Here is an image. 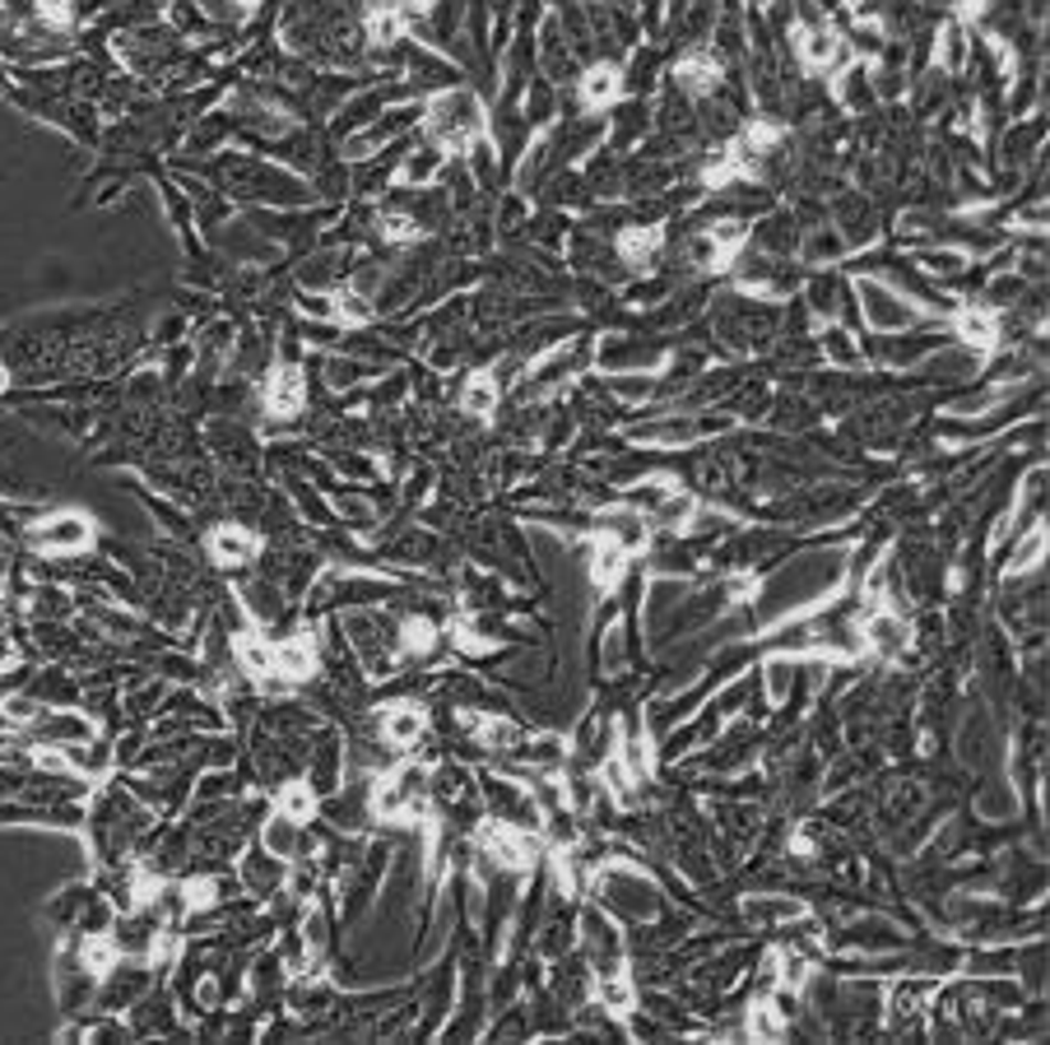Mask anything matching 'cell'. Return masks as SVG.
<instances>
[{"instance_id":"18","label":"cell","mask_w":1050,"mask_h":1045,"mask_svg":"<svg viewBox=\"0 0 1050 1045\" xmlns=\"http://www.w3.org/2000/svg\"><path fill=\"white\" fill-rule=\"evenodd\" d=\"M33 729H38V739L52 748H71V744L94 739V721H88L84 711H42Z\"/></svg>"},{"instance_id":"12","label":"cell","mask_w":1050,"mask_h":1045,"mask_svg":"<svg viewBox=\"0 0 1050 1045\" xmlns=\"http://www.w3.org/2000/svg\"><path fill=\"white\" fill-rule=\"evenodd\" d=\"M307 405V382H303V372L294 363H279L271 376H265V414L271 418H298Z\"/></svg>"},{"instance_id":"10","label":"cell","mask_w":1050,"mask_h":1045,"mask_svg":"<svg viewBox=\"0 0 1050 1045\" xmlns=\"http://www.w3.org/2000/svg\"><path fill=\"white\" fill-rule=\"evenodd\" d=\"M799 916H809V902H799L795 893H749L740 902V920L749 929H786Z\"/></svg>"},{"instance_id":"8","label":"cell","mask_w":1050,"mask_h":1045,"mask_svg":"<svg viewBox=\"0 0 1050 1045\" xmlns=\"http://www.w3.org/2000/svg\"><path fill=\"white\" fill-rule=\"evenodd\" d=\"M915 628L902 618V614H892V609H869L865 618H860V641H865V651H874V655H883V660H902L911 647H915V637H911Z\"/></svg>"},{"instance_id":"38","label":"cell","mask_w":1050,"mask_h":1045,"mask_svg":"<svg viewBox=\"0 0 1050 1045\" xmlns=\"http://www.w3.org/2000/svg\"><path fill=\"white\" fill-rule=\"evenodd\" d=\"M934 61L944 65L948 75H957L967 65V33H963V24H948L944 33H940V47H934Z\"/></svg>"},{"instance_id":"36","label":"cell","mask_w":1050,"mask_h":1045,"mask_svg":"<svg viewBox=\"0 0 1050 1045\" xmlns=\"http://www.w3.org/2000/svg\"><path fill=\"white\" fill-rule=\"evenodd\" d=\"M298 939L307 943L311 958H321L326 943H330V916H326V906H307V910H303V920H298Z\"/></svg>"},{"instance_id":"45","label":"cell","mask_w":1050,"mask_h":1045,"mask_svg":"<svg viewBox=\"0 0 1050 1045\" xmlns=\"http://www.w3.org/2000/svg\"><path fill=\"white\" fill-rule=\"evenodd\" d=\"M195 795H200V799H233V795H237V781H233L229 771H210L205 781L195 786Z\"/></svg>"},{"instance_id":"6","label":"cell","mask_w":1050,"mask_h":1045,"mask_svg":"<svg viewBox=\"0 0 1050 1045\" xmlns=\"http://www.w3.org/2000/svg\"><path fill=\"white\" fill-rule=\"evenodd\" d=\"M828 943L841 948V952H856V958H874V952L906 948V934L898 929V920H888V916H856L846 929H837Z\"/></svg>"},{"instance_id":"16","label":"cell","mask_w":1050,"mask_h":1045,"mask_svg":"<svg viewBox=\"0 0 1050 1045\" xmlns=\"http://www.w3.org/2000/svg\"><path fill=\"white\" fill-rule=\"evenodd\" d=\"M261 846L279 855V860H307L311 851H317V841H311L303 832V822L298 818H288V813H275V818H265L261 822Z\"/></svg>"},{"instance_id":"29","label":"cell","mask_w":1050,"mask_h":1045,"mask_svg":"<svg viewBox=\"0 0 1050 1045\" xmlns=\"http://www.w3.org/2000/svg\"><path fill=\"white\" fill-rule=\"evenodd\" d=\"M437 647H442V628L428 614H410L405 622H400V655L423 660V655H433Z\"/></svg>"},{"instance_id":"20","label":"cell","mask_w":1050,"mask_h":1045,"mask_svg":"<svg viewBox=\"0 0 1050 1045\" xmlns=\"http://www.w3.org/2000/svg\"><path fill=\"white\" fill-rule=\"evenodd\" d=\"M860 294H865V317H869V326L874 330H902L915 311L892 294V288H883V284H874V279H860Z\"/></svg>"},{"instance_id":"49","label":"cell","mask_w":1050,"mask_h":1045,"mask_svg":"<svg viewBox=\"0 0 1050 1045\" xmlns=\"http://www.w3.org/2000/svg\"><path fill=\"white\" fill-rule=\"evenodd\" d=\"M6 660H10V637L0 632V664H6Z\"/></svg>"},{"instance_id":"14","label":"cell","mask_w":1050,"mask_h":1045,"mask_svg":"<svg viewBox=\"0 0 1050 1045\" xmlns=\"http://www.w3.org/2000/svg\"><path fill=\"white\" fill-rule=\"evenodd\" d=\"M534 958L540 962H558V958H568V952L576 948V920L568 916V906L563 902H553L549 916H540V925H534Z\"/></svg>"},{"instance_id":"43","label":"cell","mask_w":1050,"mask_h":1045,"mask_svg":"<svg viewBox=\"0 0 1050 1045\" xmlns=\"http://www.w3.org/2000/svg\"><path fill=\"white\" fill-rule=\"evenodd\" d=\"M823 349H828V359L841 363V367H856V359H860V353H856V340L846 335L841 326H832L828 335H823Z\"/></svg>"},{"instance_id":"31","label":"cell","mask_w":1050,"mask_h":1045,"mask_svg":"<svg viewBox=\"0 0 1050 1045\" xmlns=\"http://www.w3.org/2000/svg\"><path fill=\"white\" fill-rule=\"evenodd\" d=\"M284 605H288V595H279L275 582H247V590H242V609H247L252 622L284 618Z\"/></svg>"},{"instance_id":"26","label":"cell","mask_w":1050,"mask_h":1045,"mask_svg":"<svg viewBox=\"0 0 1050 1045\" xmlns=\"http://www.w3.org/2000/svg\"><path fill=\"white\" fill-rule=\"evenodd\" d=\"M763 697L767 706H791L795 702V687H799V660L795 655H772L763 664Z\"/></svg>"},{"instance_id":"3","label":"cell","mask_w":1050,"mask_h":1045,"mask_svg":"<svg viewBox=\"0 0 1050 1045\" xmlns=\"http://www.w3.org/2000/svg\"><path fill=\"white\" fill-rule=\"evenodd\" d=\"M576 943L586 948V971L591 975H614L628 967V934H623L609 910L600 906H581L576 916Z\"/></svg>"},{"instance_id":"5","label":"cell","mask_w":1050,"mask_h":1045,"mask_svg":"<svg viewBox=\"0 0 1050 1045\" xmlns=\"http://www.w3.org/2000/svg\"><path fill=\"white\" fill-rule=\"evenodd\" d=\"M953 340L963 344L976 363H986L999 353L1004 344V326H999V311L990 302H972V307H957L953 311Z\"/></svg>"},{"instance_id":"15","label":"cell","mask_w":1050,"mask_h":1045,"mask_svg":"<svg viewBox=\"0 0 1050 1045\" xmlns=\"http://www.w3.org/2000/svg\"><path fill=\"white\" fill-rule=\"evenodd\" d=\"M675 84L683 88L688 98H711L725 84V65H721L717 52H688L675 65Z\"/></svg>"},{"instance_id":"28","label":"cell","mask_w":1050,"mask_h":1045,"mask_svg":"<svg viewBox=\"0 0 1050 1045\" xmlns=\"http://www.w3.org/2000/svg\"><path fill=\"white\" fill-rule=\"evenodd\" d=\"M976 813L986 818V822H999V818H1014V813H1018V795H1014L1009 776H990V781H980V790H976Z\"/></svg>"},{"instance_id":"22","label":"cell","mask_w":1050,"mask_h":1045,"mask_svg":"<svg viewBox=\"0 0 1050 1045\" xmlns=\"http://www.w3.org/2000/svg\"><path fill=\"white\" fill-rule=\"evenodd\" d=\"M502 405V376L494 367H479L465 376V386H460V409L470 414V418H494Z\"/></svg>"},{"instance_id":"42","label":"cell","mask_w":1050,"mask_h":1045,"mask_svg":"<svg viewBox=\"0 0 1050 1045\" xmlns=\"http://www.w3.org/2000/svg\"><path fill=\"white\" fill-rule=\"evenodd\" d=\"M159 702H163V683H140V687H130V697H126V706H130V716H136V721L153 716Z\"/></svg>"},{"instance_id":"9","label":"cell","mask_w":1050,"mask_h":1045,"mask_svg":"<svg viewBox=\"0 0 1050 1045\" xmlns=\"http://www.w3.org/2000/svg\"><path fill=\"white\" fill-rule=\"evenodd\" d=\"M591 530L600 540H609V544H618L623 553H641L646 544H651V521L641 516L637 506H609V511H595L591 516Z\"/></svg>"},{"instance_id":"35","label":"cell","mask_w":1050,"mask_h":1045,"mask_svg":"<svg viewBox=\"0 0 1050 1045\" xmlns=\"http://www.w3.org/2000/svg\"><path fill=\"white\" fill-rule=\"evenodd\" d=\"M442 159H446V149L442 145H423V149H414L410 159H405V168H400V182L405 186H423L428 177L442 168Z\"/></svg>"},{"instance_id":"48","label":"cell","mask_w":1050,"mask_h":1045,"mask_svg":"<svg viewBox=\"0 0 1050 1045\" xmlns=\"http://www.w3.org/2000/svg\"><path fill=\"white\" fill-rule=\"evenodd\" d=\"M614 391L623 395V399H646L656 391V382L651 376H614Z\"/></svg>"},{"instance_id":"44","label":"cell","mask_w":1050,"mask_h":1045,"mask_svg":"<svg viewBox=\"0 0 1050 1045\" xmlns=\"http://www.w3.org/2000/svg\"><path fill=\"white\" fill-rule=\"evenodd\" d=\"M335 511L349 521V525H359V530H368L372 521H376V511H372V502H363V498H335Z\"/></svg>"},{"instance_id":"30","label":"cell","mask_w":1050,"mask_h":1045,"mask_svg":"<svg viewBox=\"0 0 1050 1045\" xmlns=\"http://www.w3.org/2000/svg\"><path fill=\"white\" fill-rule=\"evenodd\" d=\"M1041 558H1046V521L1027 530V535H1022V544L1014 548V558H1009V563H999L1004 582H1018V576L1037 572V567H1041Z\"/></svg>"},{"instance_id":"2","label":"cell","mask_w":1050,"mask_h":1045,"mask_svg":"<svg viewBox=\"0 0 1050 1045\" xmlns=\"http://www.w3.org/2000/svg\"><path fill=\"white\" fill-rule=\"evenodd\" d=\"M423 126L442 149H465L484 136V103L470 94V88H442V94L428 98V113H423Z\"/></svg>"},{"instance_id":"23","label":"cell","mask_w":1050,"mask_h":1045,"mask_svg":"<svg viewBox=\"0 0 1050 1045\" xmlns=\"http://www.w3.org/2000/svg\"><path fill=\"white\" fill-rule=\"evenodd\" d=\"M725 424H698V418H660V424L633 428V441H656V447H688L707 433H721Z\"/></svg>"},{"instance_id":"1","label":"cell","mask_w":1050,"mask_h":1045,"mask_svg":"<svg viewBox=\"0 0 1050 1045\" xmlns=\"http://www.w3.org/2000/svg\"><path fill=\"white\" fill-rule=\"evenodd\" d=\"M591 887H595V897L605 902L614 916L628 920V925H646V920H656L665 910L660 883L646 870H637L633 860H600Z\"/></svg>"},{"instance_id":"46","label":"cell","mask_w":1050,"mask_h":1045,"mask_svg":"<svg viewBox=\"0 0 1050 1045\" xmlns=\"http://www.w3.org/2000/svg\"><path fill=\"white\" fill-rule=\"evenodd\" d=\"M191 999H195V1009H219V1004H223V985L214 981V975H200L195 990H191Z\"/></svg>"},{"instance_id":"47","label":"cell","mask_w":1050,"mask_h":1045,"mask_svg":"<svg viewBox=\"0 0 1050 1045\" xmlns=\"http://www.w3.org/2000/svg\"><path fill=\"white\" fill-rule=\"evenodd\" d=\"M359 376H363V367L349 363V359H330V367H326V382H330V386H353Z\"/></svg>"},{"instance_id":"13","label":"cell","mask_w":1050,"mask_h":1045,"mask_svg":"<svg viewBox=\"0 0 1050 1045\" xmlns=\"http://www.w3.org/2000/svg\"><path fill=\"white\" fill-rule=\"evenodd\" d=\"M271 674L279 683H311V679H317V637H311V628H303L298 637L279 641Z\"/></svg>"},{"instance_id":"24","label":"cell","mask_w":1050,"mask_h":1045,"mask_svg":"<svg viewBox=\"0 0 1050 1045\" xmlns=\"http://www.w3.org/2000/svg\"><path fill=\"white\" fill-rule=\"evenodd\" d=\"M210 553H214L219 567H247L261 553V540L252 535L247 525H219L210 535Z\"/></svg>"},{"instance_id":"32","label":"cell","mask_w":1050,"mask_h":1045,"mask_svg":"<svg viewBox=\"0 0 1050 1045\" xmlns=\"http://www.w3.org/2000/svg\"><path fill=\"white\" fill-rule=\"evenodd\" d=\"M740 1032L749 1041H781V1036H786V1017H781V1009L772 1004V999H757V1004H749Z\"/></svg>"},{"instance_id":"34","label":"cell","mask_w":1050,"mask_h":1045,"mask_svg":"<svg viewBox=\"0 0 1050 1045\" xmlns=\"http://www.w3.org/2000/svg\"><path fill=\"white\" fill-rule=\"evenodd\" d=\"M237 664L247 670L252 679H271V664H275V647H265L261 637H252V632H237Z\"/></svg>"},{"instance_id":"27","label":"cell","mask_w":1050,"mask_h":1045,"mask_svg":"<svg viewBox=\"0 0 1050 1045\" xmlns=\"http://www.w3.org/2000/svg\"><path fill=\"white\" fill-rule=\"evenodd\" d=\"M623 576H628V553H623L618 544H609V540H595V548H591V586L609 595L614 586H623Z\"/></svg>"},{"instance_id":"11","label":"cell","mask_w":1050,"mask_h":1045,"mask_svg":"<svg viewBox=\"0 0 1050 1045\" xmlns=\"http://www.w3.org/2000/svg\"><path fill=\"white\" fill-rule=\"evenodd\" d=\"M376 729H382L386 748H395V753L418 748L423 735H428V711H423L418 702H391L382 716H376Z\"/></svg>"},{"instance_id":"19","label":"cell","mask_w":1050,"mask_h":1045,"mask_svg":"<svg viewBox=\"0 0 1050 1045\" xmlns=\"http://www.w3.org/2000/svg\"><path fill=\"white\" fill-rule=\"evenodd\" d=\"M145 990H149V971L136 967V962H121V958H117V967H112V971L103 975V994H98V1004H103L107 1013H112V1009H130Z\"/></svg>"},{"instance_id":"33","label":"cell","mask_w":1050,"mask_h":1045,"mask_svg":"<svg viewBox=\"0 0 1050 1045\" xmlns=\"http://www.w3.org/2000/svg\"><path fill=\"white\" fill-rule=\"evenodd\" d=\"M317 809H321V795L311 790L307 781H298V776H294V781H284V790H279V813L298 818L303 828H307V822L317 818Z\"/></svg>"},{"instance_id":"41","label":"cell","mask_w":1050,"mask_h":1045,"mask_svg":"<svg viewBox=\"0 0 1050 1045\" xmlns=\"http://www.w3.org/2000/svg\"><path fill=\"white\" fill-rule=\"evenodd\" d=\"M526 1032H530V1013L517 1004V1009H507L484 1036H488V1041H517V1036H526Z\"/></svg>"},{"instance_id":"40","label":"cell","mask_w":1050,"mask_h":1045,"mask_svg":"<svg viewBox=\"0 0 1050 1045\" xmlns=\"http://www.w3.org/2000/svg\"><path fill=\"white\" fill-rule=\"evenodd\" d=\"M0 716H6L10 725H33L42 716V702L33 693H14V697L0 702Z\"/></svg>"},{"instance_id":"7","label":"cell","mask_w":1050,"mask_h":1045,"mask_svg":"<svg viewBox=\"0 0 1050 1045\" xmlns=\"http://www.w3.org/2000/svg\"><path fill=\"white\" fill-rule=\"evenodd\" d=\"M29 544L38 553H84L94 544V521H88L84 511H56V516L38 521L29 530Z\"/></svg>"},{"instance_id":"37","label":"cell","mask_w":1050,"mask_h":1045,"mask_svg":"<svg viewBox=\"0 0 1050 1045\" xmlns=\"http://www.w3.org/2000/svg\"><path fill=\"white\" fill-rule=\"evenodd\" d=\"M376 237L391 242V247H410V242L423 237V224H418L414 214H395V210H391V214L376 218Z\"/></svg>"},{"instance_id":"50","label":"cell","mask_w":1050,"mask_h":1045,"mask_svg":"<svg viewBox=\"0 0 1050 1045\" xmlns=\"http://www.w3.org/2000/svg\"><path fill=\"white\" fill-rule=\"evenodd\" d=\"M10 386V372H6V363H0V391H6Z\"/></svg>"},{"instance_id":"4","label":"cell","mask_w":1050,"mask_h":1045,"mask_svg":"<svg viewBox=\"0 0 1050 1045\" xmlns=\"http://www.w3.org/2000/svg\"><path fill=\"white\" fill-rule=\"evenodd\" d=\"M791 47L799 56V65L809 75H828V71H841V65H851V47H846V38L828 24H799L791 29Z\"/></svg>"},{"instance_id":"39","label":"cell","mask_w":1050,"mask_h":1045,"mask_svg":"<svg viewBox=\"0 0 1050 1045\" xmlns=\"http://www.w3.org/2000/svg\"><path fill=\"white\" fill-rule=\"evenodd\" d=\"M71 609H75V599L65 590H56V586L33 590V618L38 622H61V618H71Z\"/></svg>"},{"instance_id":"17","label":"cell","mask_w":1050,"mask_h":1045,"mask_svg":"<svg viewBox=\"0 0 1050 1045\" xmlns=\"http://www.w3.org/2000/svg\"><path fill=\"white\" fill-rule=\"evenodd\" d=\"M237 878H242V887H247V893H256V897H275L279 887H284V878H288V860H279V855H271L265 846H256V851L242 855Z\"/></svg>"},{"instance_id":"25","label":"cell","mask_w":1050,"mask_h":1045,"mask_svg":"<svg viewBox=\"0 0 1050 1045\" xmlns=\"http://www.w3.org/2000/svg\"><path fill=\"white\" fill-rule=\"evenodd\" d=\"M618 260L628 265V270H646V265L656 260V252L665 247V228H656V224H633V228H623L618 233Z\"/></svg>"},{"instance_id":"21","label":"cell","mask_w":1050,"mask_h":1045,"mask_svg":"<svg viewBox=\"0 0 1050 1045\" xmlns=\"http://www.w3.org/2000/svg\"><path fill=\"white\" fill-rule=\"evenodd\" d=\"M576 94H581V107H591V113H605V107H614V103L623 98V71H618L614 61H600V65H591V71L581 75Z\"/></svg>"}]
</instances>
